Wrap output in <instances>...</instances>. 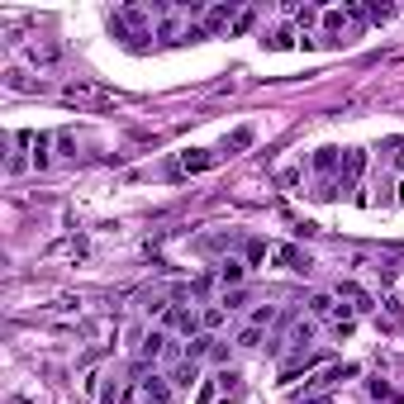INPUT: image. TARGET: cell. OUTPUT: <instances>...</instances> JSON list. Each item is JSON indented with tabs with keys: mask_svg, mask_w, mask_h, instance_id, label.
<instances>
[{
	"mask_svg": "<svg viewBox=\"0 0 404 404\" xmlns=\"http://www.w3.org/2000/svg\"><path fill=\"white\" fill-rule=\"evenodd\" d=\"M219 305H224V310H243V305H248V290H229Z\"/></svg>",
	"mask_w": 404,
	"mask_h": 404,
	"instance_id": "obj_24",
	"label": "cell"
},
{
	"mask_svg": "<svg viewBox=\"0 0 404 404\" xmlns=\"http://www.w3.org/2000/svg\"><path fill=\"white\" fill-rule=\"evenodd\" d=\"M252 138H257L252 129H234V133L224 138V148H219V157H224V153H243V148H252Z\"/></svg>",
	"mask_w": 404,
	"mask_h": 404,
	"instance_id": "obj_14",
	"label": "cell"
},
{
	"mask_svg": "<svg viewBox=\"0 0 404 404\" xmlns=\"http://www.w3.org/2000/svg\"><path fill=\"white\" fill-rule=\"evenodd\" d=\"M234 19H238V10H234V5H214V10H209V15H204V33L234 29Z\"/></svg>",
	"mask_w": 404,
	"mask_h": 404,
	"instance_id": "obj_10",
	"label": "cell"
},
{
	"mask_svg": "<svg viewBox=\"0 0 404 404\" xmlns=\"http://www.w3.org/2000/svg\"><path fill=\"white\" fill-rule=\"evenodd\" d=\"M224 319H229V310H224V305H209V310L200 314V328L204 333H214V328H224Z\"/></svg>",
	"mask_w": 404,
	"mask_h": 404,
	"instance_id": "obj_18",
	"label": "cell"
},
{
	"mask_svg": "<svg viewBox=\"0 0 404 404\" xmlns=\"http://www.w3.org/2000/svg\"><path fill=\"white\" fill-rule=\"evenodd\" d=\"M366 19H371V24H386V19H395V5H371Z\"/></svg>",
	"mask_w": 404,
	"mask_h": 404,
	"instance_id": "obj_23",
	"label": "cell"
},
{
	"mask_svg": "<svg viewBox=\"0 0 404 404\" xmlns=\"http://www.w3.org/2000/svg\"><path fill=\"white\" fill-rule=\"evenodd\" d=\"M352 376H357V366H352V361H342V366H324L310 386L314 390H328V386H338V381H352Z\"/></svg>",
	"mask_w": 404,
	"mask_h": 404,
	"instance_id": "obj_8",
	"label": "cell"
},
{
	"mask_svg": "<svg viewBox=\"0 0 404 404\" xmlns=\"http://www.w3.org/2000/svg\"><path fill=\"white\" fill-rule=\"evenodd\" d=\"M276 319H280V310H276V305H257V310H252V319H248V324H252V328H262V333H266V328L276 324Z\"/></svg>",
	"mask_w": 404,
	"mask_h": 404,
	"instance_id": "obj_17",
	"label": "cell"
},
{
	"mask_svg": "<svg viewBox=\"0 0 404 404\" xmlns=\"http://www.w3.org/2000/svg\"><path fill=\"white\" fill-rule=\"evenodd\" d=\"M314 171H319V176L342 171V153H338V148H319V153H314Z\"/></svg>",
	"mask_w": 404,
	"mask_h": 404,
	"instance_id": "obj_12",
	"label": "cell"
},
{
	"mask_svg": "<svg viewBox=\"0 0 404 404\" xmlns=\"http://www.w3.org/2000/svg\"><path fill=\"white\" fill-rule=\"evenodd\" d=\"M167 324L176 328V333H186V338H200L204 328H200V314L195 310H181V305H171L167 310Z\"/></svg>",
	"mask_w": 404,
	"mask_h": 404,
	"instance_id": "obj_3",
	"label": "cell"
},
{
	"mask_svg": "<svg viewBox=\"0 0 404 404\" xmlns=\"http://www.w3.org/2000/svg\"><path fill=\"white\" fill-rule=\"evenodd\" d=\"M171 376H162V371H153V376H143L138 381V395H143V404H171Z\"/></svg>",
	"mask_w": 404,
	"mask_h": 404,
	"instance_id": "obj_1",
	"label": "cell"
},
{
	"mask_svg": "<svg viewBox=\"0 0 404 404\" xmlns=\"http://www.w3.org/2000/svg\"><path fill=\"white\" fill-rule=\"evenodd\" d=\"M252 24H257V15H252V10H243V15L234 19V29H229V33H248Z\"/></svg>",
	"mask_w": 404,
	"mask_h": 404,
	"instance_id": "obj_28",
	"label": "cell"
},
{
	"mask_svg": "<svg viewBox=\"0 0 404 404\" xmlns=\"http://www.w3.org/2000/svg\"><path fill=\"white\" fill-rule=\"evenodd\" d=\"M5 86L10 91H38V81H29L24 72H5Z\"/></svg>",
	"mask_w": 404,
	"mask_h": 404,
	"instance_id": "obj_20",
	"label": "cell"
},
{
	"mask_svg": "<svg viewBox=\"0 0 404 404\" xmlns=\"http://www.w3.org/2000/svg\"><path fill=\"white\" fill-rule=\"evenodd\" d=\"M262 48H266V53H285V48H300V29H295V24H280V29H271V33L262 38Z\"/></svg>",
	"mask_w": 404,
	"mask_h": 404,
	"instance_id": "obj_6",
	"label": "cell"
},
{
	"mask_svg": "<svg viewBox=\"0 0 404 404\" xmlns=\"http://www.w3.org/2000/svg\"><path fill=\"white\" fill-rule=\"evenodd\" d=\"M195 376H200V366H195V361H181V366L171 371V386H176V390H190V386H195Z\"/></svg>",
	"mask_w": 404,
	"mask_h": 404,
	"instance_id": "obj_15",
	"label": "cell"
},
{
	"mask_svg": "<svg viewBox=\"0 0 404 404\" xmlns=\"http://www.w3.org/2000/svg\"><path fill=\"white\" fill-rule=\"evenodd\" d=\"M119 404H133V395H124V400H119Z\"/></svg>",
	"mask_w": 404,
	"mask_h": 404,
	"instance_id": "obj_31",
	"label": "cell"
},
{
	"mask_svg": "<svg viewBox=\"0 0 404 404\" xmlns=\"http://www.w3.org/2000/svg\"><path fill=\"white\" fill-rule=\"evenodd\" d=\"M219 162V153H204V148H190V153L176 157V176H195V171H209Z\"/></svg>",
	"mask_w": 404,
	"mask_h": 404,
	"instance_id": "obj_2",
	"label": "cell"
},
{
	"mask_svg": "<svg viewBox=\"0 0 404 404\" xmlns=\"http://www.w3.org/2000/svg\"><path fill=\"white\" fill-rule=\"evenodd\" d=\"M366 390H371V400H390V395H395L390 381H366Z\"/></svg>",
	"mask_w": 404,
	"mask_h": 404,
	"instance_id": "obj_26",
	"label": "cell"
},
{
	"mask_svg": "<svg viewBox=\"0 0 404 404\" xmlns=\"http://www.w3.org/2000/svg\"><path fill=\"white\" fill-rule=\"evenodd\" d=\"M271 257H276L280 266H290V271H310V252H300V248H290V243H280V248H271Z\"/></svg>",
	"mask_w": 404,
	"mask_h": 404,
	"instance_id": "obj_9",
	"label": "cell"
},
{
	"mask_svg": "<svg viewBox=\"0 0 404 404\" xmlns=\"http://www.w3.org/2000/svg\"><path fill=\"white\" fill-rule=\"evenodd\" d=\"M310 314L314 319H338L342 305H338V295H324V290H319V295H310Z\"/></svg>",
	"mask_w": 404,
	"mask_h": 404,
	"instance_id": "obj_11",
	"label": "cell"
},
{
	"mask_svg": "<svg viewBox=\"0 0 404 404\" xmlns=\"http://www.w3.org/2000/svg\"><path fill=\"white\" fill-rule=\"evenodd\" d=\"M262 257H266V243H262V238H252V243H248V262H262Z\"/></svg>",
	"mask_w": 404,
	"mask_h": 404,
	"instance_id": "obj_29",
	"label": "cell"
},
{
	"mask_svg": "<svg viewBox=\"0 0 404 404\" xmlns=\"http://www.w3.org/2000/svg\"><path fill=\"white\" fill-rule=\"evenodd\" d=\"M310 342H314V324L305 319V324L290 328V347H295V352H310Z\"/></svg>",
	"mask_w": 404,
	"mask_h": 404,
	"instance_id": "obj_16",
	"label": "cell"
},
{
	"mask_svg": "<svg viewBox=\"0 0 404 404\" xmlns=\"http://www.w3.org/2000/svg\"><path fill=\"white\" fill-rule=\"evenodd\" d=\"M219 280L238 290V285H243V266H238V262H224V266H219Z\"/></svg>",
	"mask_w": 404,
	"mask_h": 404,
	"instance_id": "obj_19",
	"label": "cell"
},
{
	"mask_svg": "<svg viewBox=\"0 0 404 404\" xmlns=\"http://www.w3.org/2000/svg\"><path fill=\"white\" fill-rule=\"evenodd\" d=\"M238 347H262V328L243 324V333H238Z\"/></svg>",
	"mask_w": 404,
	"mask_h": 404,
	"instance_id": "obj_22",
	"label": "cell"
},
{
	"mask_svg": "<svg viewBox=\"0 0 404 404\" xmlns=\"http://www.w3.org/2000/svg\"><path fill=\"white\" fill-rule=\"evenodd\" d=\"M347 24H352V19H347V10H324V19H319V29L328 33V43H338L333 33H342Z\"/></svg>",
	"mask_w": 404,
	"mask_h": 404,
	"instance_id": "obj_13",
	"label": "cell"
},
{
	"mask_svg": "<svg viewBox=\"0 0 404 404\" xmlns=\"http://www.w3.org/2000/svg\"><path fill=\"white\" fill-rule=\"evenodd\" d=\"M214 381H219V390H224V395H234V390H238V371H219Z\"/></svg>",
	"mask_w": 404,
	"mask_h": 404,
	"instance_id": "obj_25",
	"label": "cell"
},
{
	"mask_svg": "<svg viewBox=\"0 0 404 404\" xmlns=\"http://www.w3.org/2000/svg\"><path fill=\"white\" fill-rule=\"evenodd\" d=\"M214 395H219V381H204L200 395H195V404H214Z\"/></svg>",
	"mask_w": 404,
	"mask_h": 404,
	"instance_id": "obj_27",
	"label": "cell"
},
{
	"mask_svg": "<svg viewBox=\"0 0 404 404\" xmlns=\"http://www.w3.org/2000/svg\"><path fill=\"white\" fill-rule=\"evenodd\" d=\"M319 19H324V15H319V10H314V5H310V10H295V29L305 33V29H314V24H319Z\"/></svg>",
	"mask_w": 404,
	"mask_h": 404,
	"instance_id": "obj_21",
	"label": "cell"
},
{
	"mask_svg": "<svg viewBox=\"0 0 404 404\" xmlns=\"http://www.w3.org/2000/svg\"><path fill=\"white\" fill-rule=\"evenodd\" d=\"M24 167H29V162H24V157H19V153H10V162H5V171H10V176H19V171H24Z\"/></svg>",
	"mask_w": 404,
	"mask_h": 404,
	"instance_id": "obj_30",
	"label": "cell"
},
{
	"mask_svg": "<svg viewBox=\"0 0 404 404\" xmlns=\"http://www.w3.org/2000/svg\"><path fill=\"white\" fill-rule=\"evenodd\" d=\"M338 300H352V314H371L376 310V300L361 290L357 280H338Z\"/></svg>",
	"mask_w": 404,
	"mask_h": 404,
	"instance_id": "obj_5",
	"label": "cell"
},
{
	"mask_svg": "<svg viewBox=\"0 0 404 404\" xmlns=\"http://www.w3.org/2000/svg\"><path fill=\"white\" fill-rule=\"evenodd\" d=\"M167 342H171L167 333H162V328H153V333L143 338V347H138V361H143V366H148V361H162V357H167V352H171Z\"/></svg>",
	"mask_w": 404,
	"mask_h": 404,
	"instance_id": "obj_4",
	"label": "cell"
},
{
	"mask_svg": "<svg viewBox=\"0 0 404 404\" xmlns=\"http://www.w3.org/2000/svg\"><path fill=\"white\" fill-rule=\"evenodd\" d=\"M361 171H366V153H361V148H347V153H342V186H357Z\"/></svg>",
	"mask_w": 404,
	"mask_h": 404,
	"instance_id": "obj_7",
	"label": "cell"
}]
</instances>
